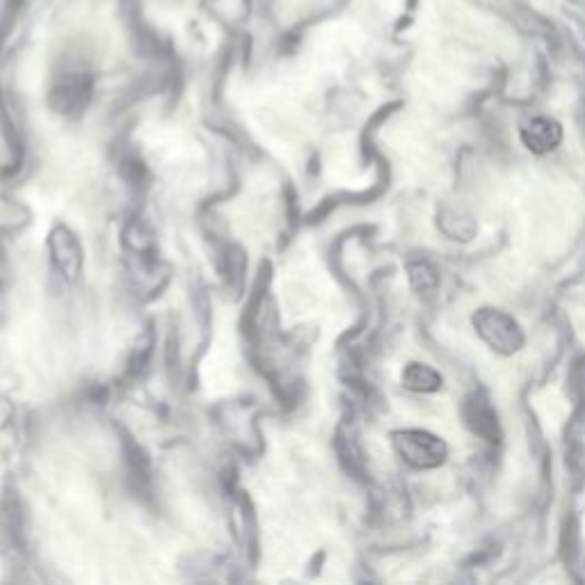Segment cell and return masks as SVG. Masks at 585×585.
Masks as SVG:
<instances>
[{"mask_svg": "<svg viewBox=\"0 0 585 585\" xmlns=\"http://www.w3.org/2000/svg\"><path fill=\"white\" fill-rule=\"evenodd\" d=\"M400 458L414 469H435L446 460V444L426 430H403L394 435Z\"/></svg>", "mask_w": 585, "mask_h": 585, "instance_id": "6da1fadb", "label": "cell"}, {"mask_svg": "<svg viewBox=\"0 0 585 585\" xmlns=\"http://www.w3.org/2000/svg\"><path fill=\"white\" fill-rule=\"evenodd\" d=\"M474 325L487 346L494 348L496 352H503V355H510V352H517L524 346L522 330H519L515 320L508 314H503V311L494 309L478 311Z\"/></svg>", "mask_w": 585, "mask_h": 585, "instance_id": "7a4b0ae2", "label": "cell"}, {"mask_svg": "<svg viewBox=\"0 0 585 585\" xmlns=\"http://www.w3.org/2000/svg\"><path fill=\"white\" fill-rule=\"evenodd\" d=\"M92 83L85 74H67L53 85L51 90V108L62 115H71L80 108H85L90 99Z\"/></svg>", "mask_w": 585, "mask_h": 585, "instance_id": "3957f363", "label": "cell"}, {"mask_svg": "<svg viewBox=\"0 0 585 585\" xmlns=\"http://www.w3.org/2000/svg\"><path fill=\"white\" fill-rule=\"evenodd\" d=\"M48 247H51L53 266L60 270L62 277H67L69 282H74L80 268H83V254H80V245L76 236L71 234L69 229L58 227L51 234Z\"/></svg>", "mask_w": 585, "mask_h": 585, "instance_id": "277c9868", "label": "cell"}, {"mask_svg": "<svg viewBox=\"0 0 585 585\" xmlns=\"http://www.w3.org/2000/svg\"><path fill=\"white\" fill-rule=\"evenodd\" d=\"M522 140L535 154H547V151L556 149L560 140H563V128L549 117H533L522 128Z\"/></svg>", "mask_w": 585, "mask_h": 585, "instance_id": "5b68a950", "label": "cell"}, {"mask_svg": "<svg viewBox=\"0 0 585 585\" xmlns=\"http://www.w3.org/2000/svg\"><path fill=\"white\" fill-rule=\"evenodd\" d=\"M405 387H410L414 391H435L442 384V375L437 371H432L430 366L423 364H410L403 375Z\"/></svg>", "mask_w": 585, "mask_h": 585, "instance_id": "8992f818", "label": "cell"}]
</instances>
